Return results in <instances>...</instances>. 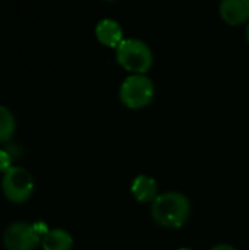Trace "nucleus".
<instances>
[{
  "label": "nucleus",
  "mask_w": 249,
  "mask_h": 250,
  "mask_svg": "<svg viewBox=\"0 0 249 250\" xmlns=\"http://www.w3.org/2000/svg\"><path fill=\"white\" fill-rule=\"evenodd\" d=\"M3 242L7 250H34L41 242V237L37 234L32 224L15 221L4 230Z\"/></svg>",
  "instance_id": "5"
},
{
  "label": "nucleus",
  "mask_w": 249,
  "mask_h": 250,
  "mask_svg": "<svg viewBox=\"0 0 249 250\" xmlns=\"http://www.w3.org/2000/svg\"><path fill=\"white\" fill-rule=\"evenodd\" d=\"M154 82L144 73H131L120 85L119 97L120 101L129 108H142L154 98Z\"/></svg>",
  "instance_id": "3"
},
{
  "label": "nucleus",
  "mask_w": 249,
  "mask_h": 250,
  "mask_svg": "<svg viewBox=\"0 0 249 250\" xmlns=\"http://www.w3.org/2000/svg\"><path fill=\"white\" fill-rule=\"evenodd\" d=\"M191 214V202L188 196L181 192L160 193L151 204V217L154 221L166 229L182 227Z\"/></svg>",
  "instance_id": "1"
},
{
  "label": "nucleus",
  "mask_w": 249,
  "mask_h": 250,
  "mask_svg": "<svg viewBox=\"0 0 249 250\" xmlns=\"http://www.w3.org/2000/svg\"><path fill=\"white\" fill-rule=\"evenodd\" d=\"M32 227H34V230L37 231V234H38L41 239H43V237L48 233V230H50V229L45 226V223H44V221H37V223H34V224H32Z\"/></svg>",
  "instance_id": "12"
},
{
  "label": "nucleus",
  "mask_w": 249,
  "mask_h": 250,
  "mask_svg": "<svg viewBox=\"0 0 249 250\" xmlns=\"http://www.w3.org/2000/svg\"><path fill=\"white\" fill-rule=\"evenodd\" d=\"M211 250H238L236 248L230 246V245H226V243H222V245H216Z\"/></svg>",
  "instance_id": "13"
},
{
  "label": "nucleus",
  "mask_w": 249,
  "mask_h": 250,
  "mask_svg": "<svg viewBox=\"0 0 249 250\" xmlns=\"http://www.w3.org/2000/svg\"><path fill=\"white\" fill-rule=\"evenodd\" d=\"M44 250H70L73 246V239L69 231L63 229H51L41 239Z\"/></svg>",
  "instance_id": "9"
},
{
  "label": "nucleus",
  "mask_w": 249,
  "mask_h": 250,
  "mask_svg": "<svg viewBox=\"0 0 249 250\" xmlns=\"http://www.w3.org/2000/svg\"><path fill=\"white\" fill-rule=\"evenodd\" d=\"M220 16L230 25H239L249 19V0H223L219 4Z\"/></svg>",
  "instance_id": "7"
},
{
  "label": "nucleus",
  "mask_w": 249,
  "mask_h": 250,
  "mask_svg": "<svg viewBox=\"0 0 249 250\" xmlns=\"http://www.w3.org/2000/svg\"><path fill=\"white\" fill-rule=\"evenodd\" d=\"M116 60L131 73H144L150 70L154 62L151 47L141 38H125L116 47Z\"/></svg>",
  "instance_id": "2"
},
{
  "label": "nucleus",
  "mask_w": 249,
  "mask_h": 250,
  "mask_svg": "<svg viewBox=\"0 0 249 250\" xmlns=\"http://www.w3.org/2000/svg\"><path fill=\"white\" fill-rule=\"evenodd\" d=\"M12 167V155L6 149H0V171L6 173Z\"/></svg>",
  "instance_id": "11"
},
{
  "label": "nucleus",
  "mask_w": 249,
  "mask_h": 250,
  "mask_svg": "<svg viewBox=\"0 0 249 250\" xmlns=\"http://www.w3.org/2000/svg\"><path fill=\"white\" fill-rule=\"evenodd\" d=\"M1 189L4 196L15 204H22L32 195L34 179L31 173L19 166H12L1 179Z\"/></svg>",
  "instance_id": "4"
},
{
  "label": "nucleus",
  "mask_w": 249,
  "mask_h": 250,
  "mask_svg": "<svg viewBox=\"0 0 249 250\" xmlns=\"http://www.w3.org/2000/svg\"><path fill=\"white\" fill-rule=\"evenodd\" d=\"M157 182L156 179L147 176V174H139L132 180L131 185V192L135 196V199L138 202H148V201H154L158 193H157Z\"/></svg>",
  "instance_id": "8"
},
{
  "label": "nucleus",
  "mask_w": 249,
  "mask_h": 250,
  "mask_svg": "<svg viewBox=\"0 0 249 250\" xmlns=\"http://www.w3.org/2000/svg\"><path fill=\"white\" fill-rule=\"evenodd\" d=\"M247 38H248V42H249V22H248V28H247Z\"/></svg>",
  "instance_id": "14"
},
{
  "label": "nucleus",
  "mask_w": 249,
  "mask_h": 250,
  "mask_svg": "<svg viewBox=\"0 0 249 250\" xmlns=\"http://www.w3.org/2000/svg\"><path fill=\"white\" fill-rule=\"evenodd\" d=\"M95 35L98 41L107 47H117L123 38V28L119 21L113 18H103L95 25Z\"/></svg>",
  "instance_id": "6"
},
{
  "label": "nucleus",
  "mask_w": 249,
  "mask_h": 250,
  "mask_svg": "<svg viewBox=\"0 0 249 250\" xmlns=\"http://www.w3.org/2000/svg\"><path fill=\"white\" fill-rule=\"evenodd\" d=\"M15 127L16 122L12 111L7 107L0 105V142L9 141L15 133Z\"/></svg>",
  "instance_id": "10"
},
{
  "label": "nucleus",
  "mask_w": 249,
  "mask_h": 250,
  "mask_svg": "<svg viewBox=\"0 0 249 250\" xmlns=\"http://www.w3.org/2000/svg\"><path fill=\"white\" fill-rule=\"evenodd\" d=\"M178 250H189V249H178Z\"/></svg>",
  "instance_id": "15"
}]
</instances>
